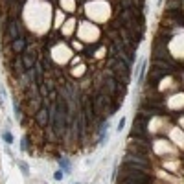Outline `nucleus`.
Returning a JSON list of instances; mask_svg holds the SVG:
<instances>
[{"instance_id":"obj_2","label":"nucleus","mask_w":184,"mask_h":184,"mask_svg":"<svg viewBox=\"0 0 184 184\" xmlns=\"http://www.w3.org/2000/svg\"><path fill=\"white\" fill-rule=\"evenodd\" d=\"M0 134H2V140H4V142L7 144V145H11V144L15 142V138H13V134H11V133H9L7 129H6V131H2Z\"/></svg>"},{"instance_id":"obj_3","label":"nucleus","mask_w":184,"mask_h":184,"mask_svg":"<svg viewBox=\"0 0 184 184\" xmlns=\"http://www.w3.org/2000/svg\"><path fill=\"white\" fill-rule=\"evenodd\" d=\"M144 72H145V59H142L138 64V83L144 79Z\"/></svg>"},{"instance_id":"obj_9","label":"nucleus","mask_w":184,"mask_h":184,"mask_svg":"<svg viewBox=\"0 0 184 184\" xmlns=\"http://www.w3.org/2000/svg\"><path fill=\"white\" fill-rule=\"evenodd\" d=\"M157 6H162V0H157Z\"/></svg>"},{"instance_id":"obj_5","label":"nucleus","mask_w":184,"mask_h":184,"mask_svg":"<svg viewBox=\"0 0 184 184\" xmlns=\"http://www.w3.org/2000/svg\"><path fill=\"white\" fill-rule=\"evenodd\" d=\"M19 166H21V169H22V175H24V177H28V175H30V169H28V164L26 162H21V160H19Z\"/></svg>"},{"instance_id":"obj_6","label":"nucleus","mask_w":184,"mask_h":184,"mask_svg":"<svg viewBox=\"0 0 184 184\" xmlns=\"http://www.w3.org/2000/svg\"><path fill=\"white\" fill-rule=\"evenodd\" d=\"M21 151H28V136L21 138Z\"/></svg>"},{"instance_id":"obj_1","label":"nucleus","mask_w":184,"mask_h":184,"mask_svg":"<svg viewBox=\"0 0 184 184\" xmlns=\"http://www.w3.org/2000/svg\"><path fill=\"white\" fill-rule=\"evenodd\" d=\"M57 162H59V167L63 169V173H70L72 167H70V160L63 158V157H57Z\"/></svg>"},{"instance_id":"obj_8","label":"nucleus","mask_w":184,"mask_h":184,"mask_svg":"<svg viewBox=\"0 0 184 184\" xmlns=\"http://www.w3.org/2000/svg\"><path fill=\"white\" fill-rule=\"evenodd\" d=\"M63 177H64V173H63L61 169H59V171H55V173H54V179H55V181H61Z\"/></svg>"},{"instance_id":"obj_10","label":"nucleus","mask_w":184,"mask_h":184,"mask_svg":"<svg viewBox=\"0 0 184 184\" xmlns=\"http://www.w3.org/2000/svg\"><path fill=\"white\" fill-rule=\"evenodd\" d=\"M78 184H79V182H78Z\"/></svg>"},{"instance_id":"obj_7","label":"nucleus","mask_w":184,"mask_h":184,"mask_svg":"<svg viewBox=\"0 0 184 184\" xmlns=\"http://www.w3.org/2000/svg\"><path fill=\"white\" fill-rule=\"evenodd\" d=\"M125 122H127V120H125V118H122V120H120V123L116 125V131H118V133H120V131H123V127H125Z\"/></svg>"},{"instance_id":"obj_4","label":"nucleus","mask_w":184,"mask_h":184,"mask_svg":"<svg viewBox=\"0 0 184 184\" xmlns=\"http://www.w3.org/2000/svg\"><path fill=\"white\" fill-rule=\"evenodd\" d=\"M37 120H39V123H41V125H46V109H41V111H39Z\"/></svg>"}]
</instances>
